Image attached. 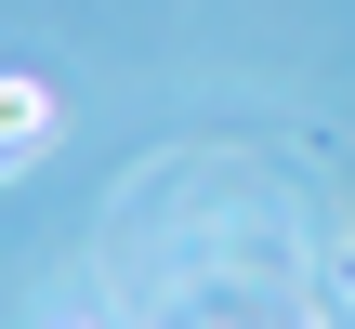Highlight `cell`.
Masks as SVG:
<instances>
[{"label":"cell","mask_w":355,"mask_h":329,"mask_svg":"<svg viewBox=\"0 0 355 329\" xmlns=\"http://www.w3.org/2000/svg\"><path fill=\"white\" fill-rule=\"evenodd\" d=\"M40 132H53V92H40V79H0V171H13Z\"/></svg>","instance_id":"obj_1"}]
</instances>
